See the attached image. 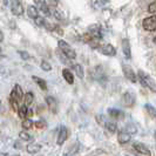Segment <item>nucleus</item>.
<instances>
[{"instance_id":"b1692460","label":"nucleus","mask_w":156,"mask_h":156,"mask_svg":"<svg viewBox=\"0 0 156 156\" xmlns=\"http://www.w3.org/2000/svg\"><path fill=\"white\" fill-rule=\"evenodd\" d=\"M27 113H28V108H27V106H25V105H23V107H20V109L18 110L19 117H20V119H23V120L27 117Z\"/></svg>"},{"instance_id":"9b49d317","label":"nucleus","mask_w":156,"mask_h":156,"mask_svg":"<svg viewBox=\"0 0 156 156\" xmlns=\"http://www.w3.org/2000/svg\"><path fill=\"white\" fill-rule=\"evenodd\" d=\"M108 115L114 120H122L125 117V113L121 109H117V108H108L107 110Z\"/></svg>"},{"instance_id":"f3484780","label":"nucleus","mask_w":156,"mask_h":156,"mask_svg":"<svg viewBox=\"0 0 156 156\" xmlns=\"http://www.w3.org/2000/svg\"><path fill=\"white\" fill-rule=\"evenodd\" d=\"M62 76H63L65 81H66L67 83H69V85H73V83H74V75H73V73H72L69 69L63 68L62 69Z\"/></svg>"},{"instance_id":"58836bf2","label":"nucleus","mask_w":156,"mask_h":156,"mask_svg":"<svg viewBox=\"0 0 156 156\" xmlns=\"http://www.w3.org/2000/svg\"><path fill=\"white\" fill-rule=\"evenodd\" d=\"M63 156H74V155H72V154H70L69 151H68V153H66V154H65Z\"/></svg>"},{"instance_id":"f03ea898","label":"nucleus","mask_w":156,"mask_h":156,"mask_svg":"<svg viewBox=\"0 0 156 156\" xmlns=\"http://www.w3.org/2000/svg\"><path fill=\"white\" fill-rule=\"evenodd\" d=\"M58 47H59V49H60L69 60H74V59L76 58L75 51H74V49L70 47L69 44L66 42L65 40H59V41H58Z\"/></svg>"},{"instance_id":"79ce46f5","label":"nucleus","mask_w":156,"mask_h":156,"mask_svg":"<svg viewBox=\"0 0 156 156\" xmlns=\"http://www.w3.org/2000/svg\"><path fill=\"white\" fill-rule=\"evenodd\" d=\"M154 42H155V44H156V37H155V38H154Z\"/></svg>"},{"instance_id":"5701e85b","label":"nucleus","mask_w":156,"mask_h":156,"mask_svg":"<svg viewBox=\"0 0 156 156\" xmlns=\"http://www.w3.org/2000/svg\"><path fill=\"white\" fill-rule=\"evenodd\" d=\"M105 127H106V129L112 134H114L117 130V126L114 121H107V122L105 123Z\"/></svg>"},{"instance_id":"4be33fe9","label":"nucleus","mask_w":156,"mask_h":156,"mask_svg":"<svg viewBox=\"0 0 156 156\" xmlns=\"http://www.w3.org/2000/svg\"><path fill=\"white\" fill-rule=\"evenodd\" d=\"M73 69H74V72H75V74H76V76L79 79H83V76H85V70H83V67L81 65H79V63L73 65Z\"/></svg>"},{"instance_id":"20e7f679","label":"nucleus","mask_w":156,"mask_h":156,"mask_svg":"<svg viewBox=\"0 0 156 156\" xmlns=\"http://www.w3.org/2000/svg\"><path fill=\"white\" fill-rule=\"evenodd\" d=\"M122 102L126 107H133L136 102V95L133 90H127L123 95H122Z\"/></svg>"},{"instance_id":"a19ab883","label":"nucleus","mask_w":156,"mask_h":156,"mask_svg":"<svg viewBox=\"0 0 156 156\" xmlns=\"http://www.w3.org/2000/svg\"><path fill=\"white\" fill-rule=\"evenodd\" d=\"M8 154H4V153H2V154H1V156H7Z\"/></svg>"},{"instance_id":"412c9836","label":"nucleus","mask_w":156,"mask_h":156,"mask_svg":"<svg viewBox=\"0 0 156 156\" xmlns=\"http://www.w3.org/2000/svg\"><path fill=\"white\" fill-rule=\"evenodd\" d=\"M32 79H33V80H34V82L40 87V89H42V90H47V83L44 79L39 78V76H35V75H33Z\"/></svg>"},{"instance_id":"ddd939ff","label":"nucleus","mask_w":156,"mask_h":156,"mask_svg":"<svg viewBox=\"0 0 156 156\" xmlns=\"http://www.w3.org/2000/svg\"><path fill=\"white\" fill-rule=\"evenodd\" d=\"M67 136H68V130L66 127H61L60 130H59V134H58V139H56V143L59 146H61L65 143V141L67 140Z\"/></svg>"},{"instance_id":"ea45409f","label":"nucleus","mask_w":156,"mask_h":156,"mask_svg":"<svg viewBox=\"0 0 156 156\" xmlns=\"http://www.w3.org/2000/svg\"><path fill=\"white\" fill-rule=\"evenodd\" d=\"M154 139H155V142H156V130L154 132Z\"/></svg>"},{"instance_id":"2eb2a0df","label":"nucleus","mask_w":156,"mask_h":156,"mask_svg":"<svg viewBox=\"0 0 156 156\" xmlns=\"http://www.w3.org/2000/svg\"><path fill=\"white\" fill-rule=\"evenodd\" d=\"M130 140H132V134L126 132V130H121V132L119 133V135H117V141H119V143H121V144H125V143L129 142Z\"/></svg>"},{"instance_id":"c9c22d12","label":"nucleus","mask_w":156,"mask_h":156,"mask_svg":"<svg viewBox=\"0 0 156 156\" xmlns=\"http://www.w3.org/2000/svg\"><path fill=\"white\" fill-rule=\"evenodd\" d=\"M18 53H19V55L23 58V60H27V59L30 58V54H28L27 52H25V51H18Z\"/></svg>"},{"instance_id":"e433bc0d","label":"nucleus","mask_w":156,"mask_h":156,"mask_svg":"<svg viewBox=\"0 0 156 156\" xmlns=\"http://www.w3.org/2000/svg\"><path fill=\"white\" fill-rule=\"evenodd\" d=\"M14 149H21V143L19 141H16L14 142Z\"/></svg>"},{"instance_id":"1a4fd4ad","label":"nucleus","mask_w":156,"mask_h":156,"mask_svg":"<svg viewBox=\"0 0 156 156\" xmlns=\"http://www.w3.org/2000/svg\"><path fill=\"white\" fill-rule=\"evenodd\" d=\"M23 89H21L20 85H14L12 92H11V95H9V99L16 100V101L19 102L23 100Z\"/></svg>"},{"instance_id":"c85d7f7f","label":"nucleus","mask_w":156,"mask_h":156,"mask_svg":"<svg viewBox=\"0 0 156 156\" xmlns=\"http://www.w3.org/2000/svg\"><path fill=\"white\" fill-rule=\"evenodd\" d=\"M144 108L147 109V112H148V113L150 114V115H151V116L156 117V109L154 108V107H153V106H151V105H148V103H147V105L144 106Z\"/></svg>"},{"instance_id":"72a5a7b5","label":"nucleus","mask_w":156,"mask_h":156,"mask_svg":"<svg viewBox=\"0 0 156 156\" xmlns=\"http://www.w3.org/2000/svg\"><path fill=\"white\" fill-rule=\"evenodd\" d=\"M9 103H11V106H12V108H13V109H14V110H16V112H18V110L20 109V107H19V105H18L19 102L16 101V100H12V99H9Z\"/></svg>"},{"instance_id":"cd10ccee","label":"nucleus","mask_w":156,"mask_h":156,"mask_svg":"<svg viewBox=\"0 0 156 156\" xmlns=\"http://www.w3.org/2000/svg\"><path fill=\"white\" fill-rule=\"evenodd\" d=\"M40 67H41V69L45 70V72H49V70L52 69V66H51V63L46 61V60H42L41 63H40Z\"/></svg>"},{"instance_id":"4468645a","label":"nucleus","mask_w":156,"mask_h":156,"mask_svg":"<svg viewBox=\"0 0 156 156\" xmlns=\"http://www.w3.org/2000/svg\"><path fill=\"white\" fill-rule=\"evenodd\" d=\"M46 103H47V107L48 109L51 110L52 113H58V101L55 100L53 96H47L46 98Z\"/></svg>"},{"instance_id":"4c0bfd02","label":"nucleus","mask_w":156,"mask_h":156,"mask_svg":"<svg viewBox=\"0 0 156 156\" xmlns=\"http://www.w3.org/2000/svg\"><path fill=\"white\" fill-rule=\"evenodd\" d=\"M48 1H49V4H51V5L56 6V0H48Z\"/></svg>"},{"instance_id":"6ab92c4d","label":"nucleus","mask_w":156,"mask_h":156,"mask_svg":"<svg viewBox=\"0 0 156 156\" xmlns=\"http://www.w3.org/2000/svg\"><path fill=\"white\" fill-rule=\"evenodd\" d=\"M27 16H30L31 19H34V20L37 18H39V9H38V7H35L33 5H30L27 7Z\"/></svg>"},{"instance_id":"f257e3e1","label":"nucleus","mask_w":156,"mask_h":156,"mask_svg":"<svg viewBox=\"0 0 156 156\" xmlns=\"http://www.w3.org/2000/svg\"><path fill=\"white\" fill-rule=\"evenodd\" d=\"M137 79L140 81V83L146 88H149L150 90H153L154 93H156V82L155 80L151 78L149 74H147L144 70L139 69L137 70Z\"/></svg>"},{"instance_id":"423d86ee","label":"nucleus","mask_w":156,"mask_h":156,"mask_svg":"<svg viewBox=\"0 0 156 156\" xmlns=\"http://www.w3.org/2000/svg\"><path fill=\"white\" fill-rule=\"evenodd\" d=\"M133 147H134V149L142 156H151V151H150L148 147H147L144 143H142V142H134Z\"/></svg>"},{"instance_id":"c756f323","label":"nucleus","mask_w":156,"mask_h":156,"mask_svg":"<svg viewBox=\"0 0 156 156\" xmlns=\"http://www.w3.org/2000/svg\"><path fill=\"white\" fill-rule=\"evenodd\" d=\"M35 23H37L38 26H40V27H46L47 26V21L44 19V18H41V16H39V18L35 19Z\"/></svg>"},{"instance_id":"bb28decb","label":"nucleus","mask_w":156,"mask_h":156,"mask_svg":"<svg viewBox=\"0 0 156 156\" xmlns=\"http://www.w3.org/2000/svg\"><path fill=\"white\" fill-rule=\"evenodd\" d=\"M21 126H23V128L25 130H28V129H31L32 127H33V121H32L31 119H25L23 121V123H21Z\"/></svg>"},{"instance_id":"a211bd4d","label":"nucleus","mask_w":156,"mask_h":156,"mask_svg":"<svg viewBox=\"0 0 156 156\" xmlns=\"http://www.w3.org/2000/svg\"><path fill=\"white\" fill-rule=\"evenodd\" d=\"M40 149H41V146L37 142H32L30 144H27V147H26L27 153H30V154H37L40 151Z\"/></svg>"},{"instance_id":"6e6552de","label":"nucleus","mask_w":156,"mask_h":156,"mask_svg":"<svg viewBox=\"0 0 156 156\" xmlns=\"http://www.w3.org/2000/svg\"><path fill=\"white\" fill-rule=\"evenodd\" d=\"M99 51H100L101 54L106 55V56H115V55H116V49H115V47L112 46L110 44H105V45L100 46L99 47Z\"/></svg>"},{"instance_id":"7c9ffc66","label":"nucleus","mask_w":156,"mask_h":156,"mask_svg":"<svg viewBox=\"0 0 156 156\" xmlns=\"http://www.w3.org/2000/svg\"><path fill=\"white\" fill-rule=\"evenodd\" d=\"M125 130H126V132H128V133H130V134H135L136 132H137V129L135 128V126L132 125V123H129V125L126 126Z\"/></svg>"},{"instance_id":"f8f14e48","label":"nucleus","mask_w":156,"mask_h":156,"mask_svg":"<svg viewBox=\"0 0 156 156\" xmlns=\"http://www.w3.org/2000/svg\"><path fill=\"white\" fill-rule=\"evenodd\" d=\"M122 52L125 54L126 59H130L132 58V47H130V41L128 39L122 40Z\"/></svg>"},{"instance_id":"0eeeda50","label":"nucleus","mask_w":156,"mask_h":156,"mask_svg":"<svg viewBox=\"0 0 156 156\" xmlns=\"http://www.w3.org/2000/svg\"><path fill=\"white\" fill-rule=\"evenodd\" d=\"M11 11L14 16H23V4L20 0H12L11 1Z\"/></svg>"},{"instance_id":"39448f33","label":"nucleus","mask_w":156,"mask_h":156,"mask_svg":"<svg viewBox=\"0 0 156 156\" xmlns=\"http://www.w3.org/2000/svg\"><path fill=\"white\" fill-rule=\"evenodd\" d=\"M142 26L146 31L153 32L156 31V16H151L146 18L143 21H142Z\"/></svg>"},{"instance_id":"2f4dec72","label":"nucleus","mask_w":156,"mask_h":156,"mask_svg":"<svg viewBox=\"0 0 156 156\" xmlns=\"http://www.w3.org/2000/svg\"><path fill=\"white\" fill-rule=\"evenodd\" d=\"M46 121L45 120H38L37 122H35V127L37 128H39V129H44V128H46Z\"/></svg>"},{"instance_id":"473e14b6","label":"nucleus","mask_w":156,"mask_h":156,"mask_svg":"<svg viewBox=\"0 0 156 156\" xmlns=\"http://www.w3.org/2000/svg\"><path fill=\"white\" fill-rule=\"evenodd\" d=\"M96 122H98L99 125L102 126V125H105L107 121L105 120V116H103L102 114H98V115H96Z\"/></svg>"},{"instance_id":"aec40b11","label":"nucleus","mask_w":156,"mask_h":156,"mask_svg":"<svg viewBox=\"0 0 156 156\" xmlns=\"http://www.w3.org/2000/svg\"><path fill=\"white\" fill-rule=\"evenodd\" d=\"M102 78H103V69L101 66H96L94 68V79L98 80L99 82H102Z\"/></svg>"},{"instance_id":"7ed1b4c3","label":"nucleus","mask_w":156,"mask_h":156,"mask_svg":"<svg viewBox=\"0 0 156 156\" xmlns=\"http://www.w3.org/2000/svg\"><path fill=\"white\" fill-rule=\"evenodd\" d=\"M122 72H123V75L127 80H129L130 82L133 83H136L137 82V75L136 73L134 72L133 67L130 65H127V63H123L122 65Z\"/></svg>"},{"instance_id":"393cba45","label":"nucleus","mask_w":156,"mask_h":156,"mask_svg":"<svg viewBox=\"0 0 156 156\" xmlns=\"http://www.w3.org/2000/svg\"><path fill=\"white\" fill-rule=\"evenodd\" d=\"M33 100H34V95H33V93L28 92V93L25 95V100H23V102H25V106H27V107H28L30 105H32Z\"/></svg>"},{"instance_id":"9d476101","label":"nucleus","mask_w":156,"mask_h":156,"mask_svg":"<svg viewBox=\"0 0 156 156\" xmlns=\"http://www.w3.org/2000/svg\"><path fill=\"white\" fill-rule=\"evenodd\" d=\"M89 34L92 38H95V39H101L103 37V32H102V28L99 26V25H93L89 27Z\"/></svg>"},{"instance_id":"37998d69","label":"nucleus","mask_w":156,"mask_h":156,"mask_svg":"<svg viewBox=\"0 0 156 156\" xmlns=\"http://www.w3.org/2000/svg\"><path fill=\"white\" fill-rule=\"evenodd\" d=\"M13 156H20V155H19V154H16V155H13Z\"/></svg>"},{"instance_id":"dca6fc26","label":"nucleus","mask_w":156,"mask_h":156,"mask_svg":"<svg viewBox=\"0 0 156 156\" xmlns=\"http://www.w3.org/2000/svg\"><path fill=\"white\" fill-rule=\"evenodd\" d=\"M37 2V6L46 14V16H51V11H49V7L47 5L46 0H34Z\"/></svg>"},{"instance_id":"a878e982","label":"nucleus","mask_w":156,"mask_h":156,"mask_svg":"<svg viewBox=\"0 0 156 156\" xmlns=\"http://www.w3.org/2000/svg\"><path fill=\"white\" fill-rule=\"evenodd\" d=\"M19 137H20V140L21 141H31L32 140V135L31 134H28L26 130H23V132H20L19 133Z\"/></svg>"},{"instance_id":"f704fd0d","label":"nucleus","mask_w":156,"mask_h":156,"mask_svg":"<svg viewBox=\"0 0 156 156\" xmlns=\"http://www.w3.org/2000/svg\"><path fill=\"white\" fill-rule=\"evenodd\" d=\"M148 11H149V13H156V0L154 1V2H151L150 5H149V7H148Z\"/></svg>"}]
</instances>
